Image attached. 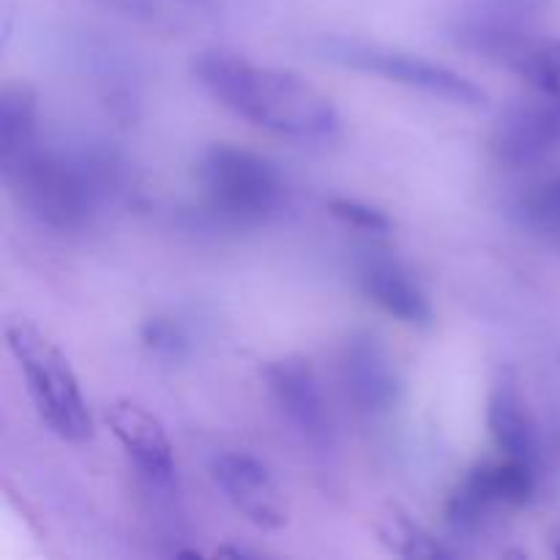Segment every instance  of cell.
<instances>
[{
  "instance_id": "14",
  "label": "cell",
  "mask_w": 560,
  "mask_h": 560,
  "mask_svg": "<svg viewBox=\"0 0 560 560\" xmlns=\"http://www.w3.org/2000/svg\"><path fill=\"white\" fill-rule=\"evenodd\" d=\"M487 427L495 441L498 452L506 457L534 463L539 457V443H536V427L530 419L528 402L520 392V381L509 366L498 370L495 381L487 397Z\"/></svg>"
},
{
  "instance_id": "18",
  "label": "cell",
  "mask_w": 560,
  "mask_h": 560,
  "mask_svg": "<svg viewBox=\"0 0 560 560\" xmlns=\"http://www.w3.org/2000/svg\"><path fill=\"white\" fill-rule=\"evenodd\" d=\"M520 69H523V74H528V80L541 93L560 98V42L539 44V47L530 49Z\"/></svg>"
},
{
  "instance_id": "10",
  "label": "cell",
  "mask_w": 560,
  "mask_h": 560,
  "mask_svg": "<svg viewBox=\"0 0 560 560\" xmlns=\"http://www.w3.org/2000/svg\"><path fill=\"white\" fill-rule=\"evenodd\" d=\"M211 479L230 506L262 530L288 525V501L282 487L260 459L244 452H222L211 459Z\"/></svg>"
},
{
  "instance_id": "6",
  "label": "cell",
  "mask_w": 560,
  "mask_h": 560,
  "mask_svg": "<svg viewBox=\"0 0 560 560\" xmlns=\"http://www.w3.org/2000/svg\"><path fill=\"white\" fill-rule=\"evenodd\" d=\"M536 492V465L506 457L474 465L468 479L448 501V525L459 534H474L495 509L525 506Z\"/></svg>"
},
{
  "instance_id": "13",
  "label": "cell",
  "mask_w": 560,
  "mask_h": 560,
  "mask_svg": "<svg viewBox=\"0 0 560 560\" xmlns=\"http://www.w3.org/2000/svg\"><path fill=\"white\" fill-rule=\"evenodd\" d=\"M359 284L370 301H375L394 320L413 328H427L435 320L430 299L416 282L413 273L399 260L383 255H370L359 266Z\"/></svg>"
},
{
  "instance_id": "8",
  "label": "cell",
  "mask_w": 560,
  "mask_h": 560,
  "mask_svg": "<svg viewBox=\"0 0 560 560\" xmlns=\"http://www.w3.org/2000/svg\"><path fill=\"white\" fill-rule=\"evenodd\" d=\"M262 381L290 424L317 452L334 446V424L315 370L301 355H284L262 366Z\"/></svg>"
},
{
  "instance_id": "5",
  "label": "cell",
  "mask_w": 560,
  "mask_h": 560,
  "mask_svg": "<svg viewBox=\"0 0 560 560\" xmlns=\"http://www.w3.org/2000/svg\"><path fill=\"white\" fill-rule=\"evenodd\" d=\"M5 184L20 195L38 222L55 230H77L88 222L96 202V189L80 164L52 151H36L16 164Z\"/></svg>"
},
{
  "instance_id": "21",
  "label": "cell",
  "mask_w": 560,
  "mask_h": 560,
  "mask_svg": "<svg viewBox=\"0 0 560 560\" xmlns=\"http://www.w3.org/2000/svg\"><path fill=\"white\" fill-rule=\"evenodd\" d=\"M142 342L159 355H167V359H178L186 348V339L180 334V328L175 323L164 320V317H151V320L142 326Z\"/></svg>"
},
{
  "instance_id": "7",
  "label": "cell",
  "mask_w": 560,
  "mask_h": 560,
  "mask_svg": "<svg viewBox=\"0 0 560 560\" xmlns=\"http://www.w3.org/2000/svg\"><path fill=\"white\" fill-rule=\"evenodd\" d=\"M545 0H463L454 16V36L474 52L523 66L530 55L528 22L539 16Z\"/></svg>"
},
{
  "instance_id": "12",
  "label": "cell",
  "mask_w": 560,
  "mask_h": 560,
  "mask_svg": "<svg viewBox=\"0 0 560 560\" xmlns=\"http://www.w3.org/2000/svg\"><path fill=\"white\" fill-rule=\"evenodd\" d=\"M492 153L509 167H528L560 145V98L541 93L523 98L498 118Z\"/></svg>"
},
{
  "instance_id": "19",
  "label": "cell",
  "mask_w": 560,
  "mask_h": 560,
  "mask_svg": "<svg viewBox=\"0 0 560 560\" xmlns=\"http://www.w3.org/2000/svg\"><path fill=\"white\" fill-rule=\"evenodd\" d=\"M328 211H331L339 222L348 224V228L364 230V233L383 235L392 230V219H388L381 208L366 206V202L361 200H350V197H334V200H328Z\"/></svg>"
},
{
  "instance_id": "11",
  "label": "cell",
  "mask_w": 560,
  "mask_h": 560,
  "mask_svg": "<svg viewBox=\"0 0 560 560\" xmlns=\"http://www.w3.org/2000/svg\"><path fill=\"white\" fill-rule=\"evenodd\" d=\"M342 383L348 399L364 416H386L402 394L392 350L372 331H355L345 342Z\"/></svg>"
},
{
  "instance_id": "20",
  "label": "cell",
  "mask_w": 560,
  "mask_h": 560,
  "mask_svg": "<svg viewBox=\"0 0 560 560\" xmlns=\"http://www.w3.org/2000/svg\"><path fill=\"white\" fill-rule=\"evenodd\" d=\"M525 211H528V219L539 230L560 233V178L539 186L525 202Z\"/></svg>"
},
{
  "instance_id": "16",
  "label": "cell",
  "mask_w": 560,
  "mask_h": 560,
  "mask_svg": "<svg viewBox=\"0 0 560 560\" xmlns=\"http://www.w3.org/2000/svg\"><path fill=\"white\" fill-rule=\"evenodd\" d=\"M104 3L164 33L197 31L217 16L213 0H104Z\"/></svg>"
},
{
  "instance_id": "1",
  "label": "cell",
  "mask_w": 560,
  "mask_h": 560,
  "mask_svg": "<svg viewBox=\"0 0 560 560\" xmlns=\"http://www.w3.org/2000/svg\"><path fill=\"white\" fill-rule=\"evenodd\" d=\"M197 82L238 118L295 140H326L339 129L331 98L290 69L257 66L230 49H206L191 63Z\"/></svg>"
},
{
  "instance_id": "17",
  "label": "cell",
  "mask_w": 560,
  "mask_h": 560,
  "mask_svg": "<svg viewBox=\"0 0 560 560\" xmlns=\"http://www.w3.org/2000/svg\"><path fill=\"white\" fill-rule=\"evenodd\" d=\"M375 534L377 539H381V545L399 558L435 560L454 556L452 550H446L424 525L416 523V520L410 517L402 506H397V503H386V506L375 514Z\"/></svg>"
},
{
  "instance_id": "3",
  "label": "cell",
  "mask_w": 560,
  "mask_h": 560,
  "mask_svg": "<svg viewBox=\"0 0 560 560\" xmlns=\"http://www.w3.org/2000/svg\"><path fill=\"white\" fill-rule=\"evenodd\" d=\"M197 178L211 211L228 224L257 228L282 208V173L271 159L249 148L217 142L200 156Z\"/></svg>"
},
{
  "instance_id": "2",
  "label": "cell",
  "mask_w": 560,
  "mask_h": 560,
  "mask_svg": "<svg viewBox=\"0 0 560 560\" xmlns=\"http://www.w3.org/2000/svg\"><path fill=\"white\" fill-rule=\"evenodd\" d=\"M5 345L25 375L27 394L47 430L60 441H91V410L63 350L27 320H14L5 326Z\"/></svg>"
},
{
  "instance_id": "4",
  "label": "cell",
  "mask_w": 560,
  "mask_h": 560,
  "mask_svg": "<svg viewBox=\"0 0 560 560\" xmlns=\"http://www.w3.org/2000/svg\"><path fill=\"white\" fill-rule=\"evenodd\" d=\"M320 52L326 60H334L348 69L364 71V74L386 77L388 82L421 91L432 98L454 104L465 109H487L490 107V93L465 74L446 69L441 63L419 58V55L399 52V49L370 47V44L355 42H323Z\"/></svg>"
},
{
  "instance_id": "15",
  "label": "cell",
  "mask_w": 560,
  "mask_h": 560,
  "mask_svg": "<svg viewBox=\"0 0 560 560\" xmlns=\"http://www.w3.org/2000/svg\"><path fill=\"white\" fill-rule=\"evenodd\" d=\"M38 102L36 93L22 82L0 91V170L9 175L22 159L38 148Z\"/></svg>"
},
{
  "instance_id": "22",
  "label": "cell",
  "mask_w": 560,
  "mask_h": 560,
  "mask_svg": "<svg viewBox=\"0 0 560 560\" xmlns=\"http://www.w3.org/2000/svg\"><path fill=\"white\" fill-rule=\"evenodd\" d=\"M556 556L560 558V534H558V545H556Z\"/></svg>"
},
{
  "instance_id": "9",
  "label": "cell",
  "mask_w": 560,
  "mask_h": 560,
  "mask_svg": "<svg viewBox=\"0 0 560 560\" xmlns=\"http://www.w3.org/2000/svg\"><path fill=\"white\" fill-rule=\"evenodd\" d=\"M104 421L124 446L126 457L137 468L140 479L151 492H170L175 487V454L167 430L153 416L131 399H115L104 410Z\"/></svg>"
}]
</instances>
